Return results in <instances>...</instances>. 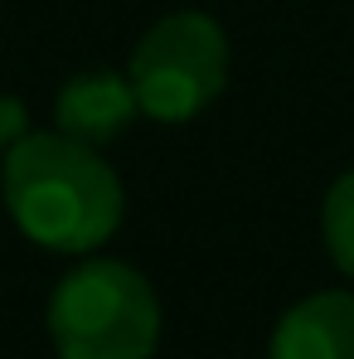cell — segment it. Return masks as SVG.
I'll return each mask as SVG.
<instances>
[{"label":"cell","mask_w":354,"mask_h":359,"mask_svg":"<svg viewBox=\"0 0 354 359\" xmlns=\"http://www.w3.org/2000/svg\"><path fill=\"white\" fill-rule=\"evenodd\" d=\"M320 233H325V248H330L335 267H340L345 277H354V170H345V175L325 189Z\"/></svg>","instance_id":"obj_6"},{"label":"cell","mask_w":354,"mask_h":359,"mask_svg":"<svg viewBox=\"0 0 354 359\" xmlns=\"http://www.w3.org/2000/svg\"><path fill=\"white\" fill-rule=\"evenodd\" d=\"M136 117H141L136 88H131V78L117 73V68L73 73V78L59 88V97H54V121H59V131L88 141V146L117 141Z\"/></svg>","instance_id":"obj_4"},{"label":"cell","mask_w":354,"mask_h":359,"mask_svg":"<svg viewBox=\"0 0 354 359\" xmlns=\"http://www.w3.org/2000/svg\"><path fill=\"white\" fill-rule=\"evenodd\" d=\"M267 359H354V292H315L277 320Z\"/></svg>","instance_id":"obj_5"},{"label":"cell","mask_w":354,"mask_h":359,"mask_svg":"<svg viewBox=\"0 0 354 359\" xmlns=\"http://www.w3.org/2000/svg\"><path fill=\"white\" fill-rule=\"evenodd\" d=\"M25 136H29V112H25V102L10 97V93H0V151H10V146L25 141Z\"/></svg>","instance_id":"obj_7"},{"label":"cell","mask_w":354,"mask_h":359,"mask_svg":"<svg viewBox=\"0 0 354 359\" xmlns=\"http://www.w3.org/2000/svg\"><path fill=\"white\" fill-rule=\"evenodd\" d=\"M5 209L15 229L49 252H97L121 229L126 189L97 146L54 131H29L5 151Z\"/></svg>","instance_id":"obj_1"},{"label":"cell","mask_w":354,"mask_h":359,"mask_svg":"<svg viewBox=\"0 0 354 359\" xmlns=\"http://www.w3.org/2000/svg\"><path fill=\"white\" fill-rule=\"evenodd\" d=\"M49 340L59 359H151L161 345V297L117 257H88L49 297Z\"/></svg>","instance_id":"obj_2"},{"label":"cell","mask_w":354,"mask_h":359,"mask_svg":"<svg viewBox=\"0 0 354 359\" xmlns=\"http://www.w3.org/2000/svg\"><path fill=\"white\" fill-rule=\"evenodd\" d=\"M229 63H233V49L224 25L204 10H175V15H161L136 39L126 78L136 88L141 117L179 126L224 97Z\"/></svg>","instance_id":"obj_3"}]
</instances>
